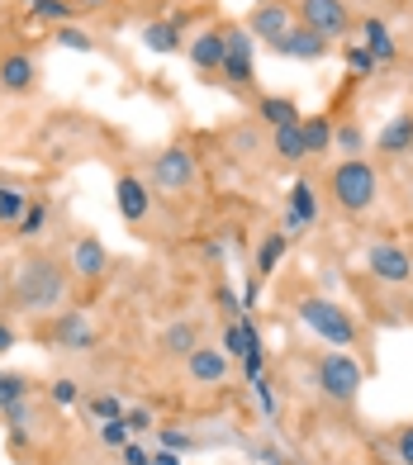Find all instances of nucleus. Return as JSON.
<instances>
[{
	"label": "nucleus",
	"mask_w": 413,
	"mask_h": 465,
	"mask_svg": "<svg viewBox=\"0 0 413 465\" xmlns=\"http://www.w3.org/2000/svg\"><path fill=\"white\" fill-rule=\"evenodd\" d=\"M114 204H119V214L129 223H143L148 209H152V195H148V185H143L138 176H119L114 181Z\"/></svg>",
	"instance_id": "9d476101"
},
{
	"label": "nucleus",
	"mask_w": 413,
	"mask_h": 465,
	"mask_svg": "<svg viewBox=\"0 0 413 465\" xmlns=\"http://www.w3.org/2000/svg\"><path fill=\"white\" fill-rule=\"evenodd\" d=\"M300 138H304V157L328 153V143H333V124H328V119H300Z\"/></svg>",
	"instance_id": "412c9836"
},
{
	"label": "nucleus",
	"mask_w": 413,
	"mask_h": 465,
	"mask_svg": "<svg viewBox=\"0 0 413 465\" xmlns=\"http://www.w3.org/2000/svg\"><path fill=\"white\" fill-rule=\"evenodd\" d=\"M72 271L81 281H100L110 271V257H105V247H100V238H81L72 247Z\"/></svg>",
	"instance_id": "4468645a"
},
{
	"label": "nucleus",
	"mask_w": 413,
	"mask_h": 465,
	"mask_svg": "<svg viewBox=\"0 0 413 465\" xmlns=\"http://www.w3.org/2000/svg\"><path fill=\"white\" fill-rule=\"evenodd\" d=\"M338 147H347V153H357V147H361V129H342V134H338Z\"/></svg>",
	"instance_id": "58836bf2"
},
{
	"label": "nucleus",
	"mask_w": 413,
	"mask_h": 465,
	"mask_svg": "<svg viewBox=\"0 0 413 465\" xmlns=\"http://www.w3.org/2000/svg\"><path fill=\"white\" fill-rule=\"evenodd\" d=\"M252 44H257V38L247 29H229V34H223V67L219 72L229 76L238 91L252 86Z\"/></svg>",
	"instance_id": "0eeeda50"
},
{
	"label": "nucleus",
	"mask_w": 413,
	"mask_h": 465,
	"mask_svg": "<svg viewBox=\"0 0 413 465\" xmlns=\"http://www.w3.org/2000/svg\"><path fill=\"white\" fill-rule=\"evenodd\" d=\"M162 441H167V451H185V447H195V441L185 437V432H172V428L162 432Z\"/></svg>",
	"instance_id": "e433bc0d"
},
{
	"label": "nucleus",
	"mask_w": 413,
	"mask_h": 465,
	"mask_svg": "<svg viewBox=\"0 0 413 465\" xmlns=\"http://www.w3.org/2000/svg\"><path fill=\"white\" fill-rule=\"evenodd\" d=\"M319 219V195H314V185L309 181H300L295 190H290V219H285V228H304V223H314Z\"/></svg>",
	"instance_id": "f3484780"
},
{
	"label": "nucleus",
	"mask_w": 413,
	"mask_h": 465,
	"mask_svg": "<svg viewBox=\"0 0 413 465\" xmlns=\"http://www.w3.org/2000/svg\"><path fill=\"white\" fill-rule=\"evenodd\" d=\"M53 399H57L62 409H72V404H76V380H57V385H53Z\"/></svg>",
	"instance_id": "72a5a7b5"
},
{
	"label": "nucleus",
	"mask_w": 413,
	"mask_h": 465,
	"mask_svg": "<svg viewBox=\"0 0 413 465\" xmlns=\"http://www.w3.org/2000/svg\"><path fill=\"white\" fill-rule=\"evenodd\" d=\"M380 153H413V114H399L380 129Z\"/></svg>",
	"instance_id": "a211bd4d"
},
{
	"label": "nucleus",
	"mask_w": 413,
	"mask_h": 465,
	"mask_svg": "<svg viewBox=\"0 0 413 465\" xmlns=\"http://www.w3.org/2000/svg\"><path fill=\"white\" fill-rule=\"evenodd\" d=\"M200 176V162L191 147H167L157 162H152V185L157 190H191Z\"/></svg>",
	"instance_id": "39448f33"
},
{
	"label": "nucleus",
	"mask_w": 413,
	"mask_h": 465,
	"mask_svg": "<svg viewBox=\"0 0 413 465\" xmlns=\"http://www.w3.org/2000/svg\"><path fill=\"white\" fill-rule=\"evenodd\" d=\"M300 323L304 328H314L323 342H333V347H352L357 342V323L342 313V304H333V300H304L300 304Z\"/></svg>",
	"instance_id": "7ed1b4c3"
},
{
	"label": "nucleus",
	"mask_w": 413,
	"mask_h": 465,
	"mask_svg": "<svg viewBox=\"0 0 413 465\" xmlns=\"http://www.w3.org/2000/svg\"><path fill=\"white\" fill-rule=\"evenodd\" d=\"M408 204H413V195H408Z\"/></svg>",
	"instance_id": "49530a36"
},
{
	"label": "nucleus",
	"mask_w": 413,
	"mask_h": 465,
	"mask_svg": "<svg viewBox=\"0 0 413 465\" xmlns=\"http://www.w3.org/2000/svg\"><path fill=\"white\" fill-rule=\"evenodd\" d=\"M62 290H67V271H62L48 252L38 257H25L15 266V309L19 313H44V309H57Z\"/></svg>",
	"instance_id": "f257e3e1"
},
{
	"label": "nucleus",
	"mask_w": 413,
	"mask_h": 465,
	"mask_svg": "<svg viewBox=\"0 0 413 465\" xmlns=\"http://www.w3.org/2000/svg\"><path fill=\"white\" fill-rule=\"evenodd\" d=\"M191 62L200 72H219L223 67V29H200L191 38Z\"/></svg>",
	"instance_id": "dca6fc26"
},
{
	"label": "nucleus",
	"mask_w": 413,
	"mask_h": 465,
	"mask_svg": "<svg viewBox=\"0 0 413 465\" xmlns=\"http://www.w3.org/2000/svg\"><path fill=\"white\" fill-rule=\"evenodd\" d=\"M366 53H370V62H395L399 57L395 38H389V29L380 19H366Z\"/></svg>",
	"instance_id": "6ab92c4d"
},
{
	"label": "nucleus",
	"mask_w": 413,
	"mask_h": 465,
	"mask_svg": "<svg viewBox=\"0 0 413 465\" xmlns=\"http://www.w3.org/2000/svg\"><path fill=\"white\" fill-rule=\"evenodd\" d=\"M247 34H252L257 44H280V38L290 34V10L276 5V0H266V5H257L247 15Z\"/></svg>",
	"instance_id": "6e6552de"
},
{
	"label": "nucleus",
	"mask_w": 413,
	"mask_h": 465,
	"mask_svg": "<svg viewBox=\"0 0 413 465\" xmlns=\"http://www.w3.org/2000/svg\"><path fill=\"white\" fill-rule=\"evenodd\" d=\"M328 190H333L338 209H347V214H361V209L376 204L380 181H376V172H370V162H357V157H352V162L333 166V176H328Z\"/></svg>",
	"instance_id": "f03ea898"
},
{
	"label": "nucleus",
	"mask_w": 413,
	"mask_h": 465,
	"mask_svg": "<svg viewBox=\"0 0 413 465\" xmlns=\"http://www.w3.org/2000/svg\"><path fill=\"white\" fill-rule=\"evenodd\" d=\"M95 413L110 422V418H123V404H119V399H110V394H100V399H95Z\"/></svg>",
	"instance_id": "f704fd0d"
},
{
	"label": "nucleus",
	"mask_w": 413,
	"mask_h": 465,
	"mask_svg": "<svg viewBox=\"0 0 413 465\" xmlns=\"http://www.w3.org/2000/svg\"><path fill=\"white\" fill-rule=\"evenodd\" d=\"M29 399V380L15 375V371H0V409H15Z\"/></svg>",
	"instance_id": "393cba45"
},
{
	"label": "nucleus",
	"mask_w": 413,
	"mask_h": 465,
	"mask_svg": "<svg viewBox=\"0 0 413 465\" xmlns=\"http://www.w3.org/2000/svg\"><path fill=\"white\" fill-rule=\"evenodd\" d=\"M44 223H48V204L44 200H29V209H25V219H19V238H38L44 232Z\"/></svg>",
	"instance_id": "c756f323"
},
{
	"label": "nucleus",
	"mask_w": 413,
	"mask_h": 465,
	"mask_svg": "<svg viewBox=\"0 0 413 465\" xmlns=\"http://www.w3.org/2000/svg\"><path fill=\"white\" fill-rule=\"evenodd\" d=\"M395 451H399V465H413V428H404V432H399Z\"/></svg>",
	"instance_id": "c9c22d12"
},
{
	"label": "nucleus",
	"mask_w": 413,
	"mask_h": 465,
	"mask_svg": "<svg viewBox=\"0 0 413 465\" xmlns=\"http://www.w3.org/2000/svg\"><path fill=\"white\" fill-rule=\"evenodd\" d=\"M10 347H15V328H10L5 319H0V356H5Z\"/></svg>",
	"instance_id": "79ce46f5"
},
{
	"label": "nucleus",
	"mask_w": 413,
	"mask_h": 465,
	"mask_svg": "<svg viewBox=\"0 0 413 465\" xmlns=\"http://www.w3.org/2000/svg\"><path fill=\"white\" fill-rule=\"evenodd\" d=\"M53 337H57V347H67V351L95 347V332H91V323H86V313H81V309H67V313H62L57 328H53Z\"/></svg>",
	"instance_id": "ddd939ff"
},
{
	"label": "nucleus",
	"mask_w": 413,
	"mask_h": 465,
	"mask_svg": "<svg viewBox=\"0 0 413 465\" xmlns=\"http://www.w3.org/2000/svg\"><path fill=\"white\" fill-rule=\"evenodd\" d=\"M162 347H167L172 356H191L200 347V328L195 323H172L167 337H162Z\"/></svg>",
	"instance_id": "5701e85b"
},
{
	"label": "nucleus",
	"mask_w": 413,
	"mask_h": 465,
	"mask_svg": "<svg viewBox=\"0 0 413 465\" xmlns=\"http://www.w3.org/2000/svg\"><path fill=\"white\" fill-rule=\"evenodd\" d=\"M34 81H38L34 57H25V53H5V57H0V91L25 95V91L34 86Z\"/></svg>",
	"instance_id": "9b49d317"
},
{
	"label": "nucleus",
	"mask_w": 413,
	"mask_h": 465,
	"mask_svg": "<svg viewBox=\"0 0 413 465\" xmlns=\"http://www.w3.org/2000/svg\"><path fill=\"white\" fill-rule=\"evenodd\" d=\"M370 276L385 281V285H404L413 276V262H408V252L395 247V242H380V247H370Z\"/></svg>",
	"instance_id": "1a4fd4ad"
},
{
	"label": "nucleus",
	"mask_w": 413,
	"mask_h": 465,
	"mask_svg": "<svg viewBox=\"0 0 413 465\" xmlns=\"http://www.w3.org/2000/svg\"><path fill=\"white\" fill-rule=\"evenodd\" d=\"M257 114H261L266 124H271V129H280V124H300V110H295V100H285V95H261Z\"/></svg>",
	"instance_id": "aec40b11"
},
{
	"label": "nucleus",
	"mask_w": 413,
	"mask_h": 465,
	"mask_svg": "<svg viewBox=\"0 0 413 465\" xmlns=\"http://www.w3.org/2000/svg\"><path fill=\"white\" fill-rule=\"evenodd\" d=\"M252 390H257V404H261V413L266 418H276V390H271V380H252Z\"/></svg>",
	"instance_id": "473e14b6"
},
{
	"label": "nucleus",
	"mask_w": 413,
	"mask_h": 465,
	"mask_svg": "<svg viewBox=\"0 0 413 465\" xmlns=\"http://www.w3.org/2000/svg\"><path fill=\"white\" fill-rule=\"evenodd\" d=\"M129 428H133V432H148V428H152V413H148V409H133V413H129Z\"/></svg>",
	"instance_id": "4c0bfd02"
},
{
	"label": "nucleus",
	"mask_w": 413,
	"mask_h": 465,
	"mask_svg": "<svg viewBox=\"0 0 413 465\" xmlns=\"http://www.w3.org/2000/svg\"><path fill=\"white\" fill-rule=\"evenodd\" d=\"M300 19H304V29H314L323 38H342L352 29V10L342 0H300Z\"/></svg>",
	"instance_id": "423d86ee"
},
{
	"label": "nucleus",
	"mask_w": 413,
	"mask_h": 465,
	"mask_svg": "<svg viewBox=\"0 0 413 465\" xmlns=\"http://www.w3.org/2000/svg\"><path fill=\"white\" fill-rule=\"evenodd\" d=\"M280 252H285V232H271V238L257 247V271H261V276H266V271H276Z\"/></svg>",
	"instance_id": "c85d7f7f"
},
{
	"label": "nucleus",
	"mask_w": 413,
	"mask_h": 465,
	"mask_svg": "<svg viewBox=\"0 0 413 465\" xmlns=\"http://www.w3.org/2000/svg\"><path fill=\"white\" fill-rule=\"evenodd\" d=\"M347 57H352V67H357V72H370V53H366V48H352Z\"/></svg>",
	"instance_id": "37998d69"
},
{
	"label": "nucleus",
	"mask_w": 413,
	"mask_h": 465,
	"mask_svg": "<svg viewBox=\"0 0 413 465\" xmlns=\"http://www.w3.org/2000/svg\"><path fill=\"white\" fill-rule=\"evenodd\" d=\"M219 304L229 309V313H238V294H233V290H219Z\"/></svg>",
	"instance_id": "c03bdc74"
},
{
	"label": "nucleus",
	"mask_w": 413,
	"mask_h": 465,
	"mask_svg": "<svg viewBox=\"0 0 413 465\" xmlns=\"http://www.w3.org/2000/svg\"><path fill=\"white\" fill-rule=\"evenodd\" d=\"M242 366H247V375L257 380V375H261V347H252V351H247V356H242Z\"/></svg>",
	"instance_id": "ea45409f"
},
{
	"label": "nucleus",
	"mask_w": 413,
	"mask_h": 465,
	"mask_svg": "<svg viewBox=\"0 0 413 465\" xmlns=\"http://www.w3.org/2000/svg\"><path fill=\"white\" fill-rule=\"evenodd\" d=\"M148 465H181V456H176V451H157Z\"/></svg>",
	"instance_id": "a18cd8bd"
},
{
	"label": "nucleus",
	"mask_w": 413,
	"mask_h": 465,
	"mask_svg": "<svg viewBox=\"0 0 413 465\" xmlns=\"http://www.w3.org/2000/svg\"><path fill=\"white\" fill-rule=\"evenodd\" d=\"M185 371H191L195 385H219V380L229 375V356L214 351V347H195L191 356H185Z\"/></svg>",
	"instance_id": "f8f14e48"
},
{
	"label": "nucleus",
	"mask_w": 413,
	"mask_h": 465,
	"mask_svg": "<svg viewBox=\"0 0 413 465\" xmlns=\"http://www.w3.org/2000/svg\"><path fill=\"white\" fill-rule=\"evenodd\" d=\"M285 57H304V62H319V57H328V38L323 34H314V29H290L276 44Z\"/></svg>",
	"instance_id": "2eb2a0df"
},
{
	"label": "nucleus",
	"mask_w": 413,
	"mask_h": 465,
	"mask_svg": "<svg viewBox=\"0 0 413 465\" xmlns=\"http://www.w3.org/2000/svg\"><path fill=\"white\" fill-rule=\"evenodd\" d=\"M361 380H366L361 361L347 356V351H328L319 361V385H323L328 399H338V404H352V399L361 394Z\"/></svg>",
	"instance_id": "20e7f679"
},
{
	"label": "nucleus",
	"mask_w": 413,
	"mask_h": 465,
	"mask_svg": "<svg viewBox=\"0 0 413 465\" xmlns=\"http://www.w3.org/2000/svg\"><path fill=\"white\" fill-rule=\"evenodd\" d=\"M25 209H29V195L0 185V223H19V219H25Z\"/></svg>",
	"instance_id": "cd10ccee"
},
{
	"label": "nucleus",
	"mask_w": 413,
	"mask_h": 465,
	"mask_svg": "<svg viewBox=\"0 0 413 465\" xmlns=\"http://www.w3.org/2000/svg\"><path fill=\"white\" fill-rule=\"evenodd\" d=\"M152 456L143 451V447H123V465H148Z\"/></svg>",
	"instance_id": "a19ab883"
},
{
	"label": "nucleus",
	"mask_w": 413,
	"mask_h": 465,
	"mask_svg": "<svg viewBox=\"0 0 413 465\" xmlns=\"http://www.w3.org/2000/svg\"><path fill=\"white\" fill-rule=\"evenodd\" d=\"M276 153H280V162H300L304 157L300 124H280V129H276Z\"/></svg>",
	"instance_id": "a878e982"
},
{
	"label": "nucleus",
	"mask_w": 413,
	"mask_h": 465,
	"mask_svg": "<svg viewBox=\"0 0 413 465\" xmlns=\"http://www.w3.org/2000/svg\"><path fill=\"white\" fill-rule=\"evenodd\" d=\"M100 437H105V447H129V428H123V418L100 422Z\"/></svg>",
	"instance_id": "2f4dec72"
},
{
	"label": "nucleus",
	"mask_w": 413,
	"mask_h": 465,
	"mask_svg": "<svg viewBox=\"0 0 413 465\" xmlns=\"http://www.w3.org/2000/svg\"><path fill=\"white\" fill-rule=\"evenodd\" d=\"M223 347H229V356H247L252 347H261V337H257V328L247 319H238V323L223 328Z\"/></svg>",
	"instance_id": "4be33fe9"
},
{
	"label": "nucleus",
	"mask_w": 413,
	"mask_h": 465,
	"mask_svg": "<svg viewBox=\"0 0 413 465\" xmlns=\"http://www.w3.org/2000/svg\"><path fill=\"white\" fill-rule=\"evenodd\" d=\"M34 19H48V25H72L76 5H67V0H29Z\"/></svg>",
	"instance_id": "bb28decb"
},
{
	"label": "nucleus",
	"mask_w": 413,
	"mask_h": 465,
	"mask_svg": "<svg viewBox=\"0 0 413 465\" xmlns=\"http://www.w3.org/2000/svg\"><path fill=\"white\" fill-rule=\"evenodd\" d=\"M57 44L62 48H76V53H91L95 48V38L86 29H72V25H57Z\"/></svg>",
	"instance_id": "7c9ffc66"
},
{
	"label": "nucleus",
	"mask_w": 413,
	"mask_h": 465,
	"mask_svg": "<svg viewBox=\"0 0 413 465\" xmlns=\"http://www.w3.org/2000/svg\"><path fill=\"white\" fill-rule=\"evenodd\" d=\"M143 44H148L152 53H176V48H181V29H176V25H162V19H157V25L143 29Z\"/></svg>",
	"instance_id": "b1692460"
}]
</instances>
